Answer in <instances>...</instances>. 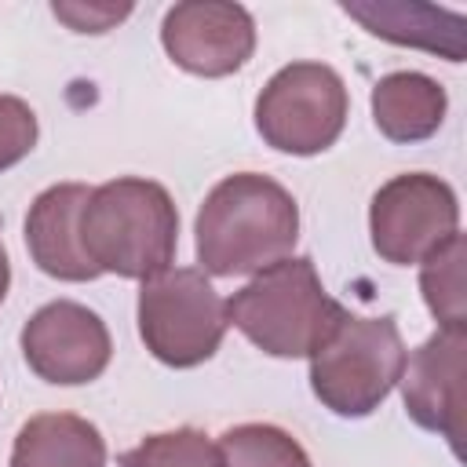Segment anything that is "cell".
<instances>
[{"label":"cell","mask_w":467,"mask_h":467,"mask_svg":"<svg viewBox=\"0 0 467 467\" xmlns=\"http://www.w3.org/2000/svg\"><path fill=\"white\" fill-rule=\"evenodd\" d=\"M197 263L212 277L259 274L299 241L296 197L259 171L226 175L197 212Z\"/></svg>","instance_id":"obj_1"},{"label":"cell","mask_w":467,"mask_h":467,"mask_svg":"<svg viewBox=\"0 0 467 467\" xmlns=\"http://www.w3.org/2000/svg\"><path fill=\"white\" fill-rule=\"evenodd\" d=\"M175 241L179 212L153 179H109L80 208V248L99 274L146 281L171 266Z\"/></svg>","instance_id":"obj_2"},{"label":"cell","mask_w":467,"mask_h":467,"mask_svg":"<svg viewBox=\"0 0 467 467\" xmlns=\"http://www.w3.org/2000/svg\"><path fill=\"white\" fill-rule=\"evenodd\" d=\"M339 314L343 306L325 292L306 255H288L259 270L226 299V325L270 358H310Z\"/></svg>","instance_id":"obj_3"},{"label":"cell","mask_w":467,"mask_h":467,"mask_svg":"<svg viewBox=\"0 0 467 467\" xmlns=\"http://www.w3.org/2000/svg\"><path fill=\"white\" fill-rule=\"evenodd\" d=\"M405 358L409 350L394 317H361L343 310L310 354V390L336 416L361 420L398 387Z\"/></svg>","instance_id":"obj_4"},{"label":"cell","mask_w":467,"mask_h":467,"mask_svg":"<svg viewBox=\"0 0 467 467\" xmlns=\"http://www.w3.org/2000/svg\"><path fill=\"white\" fill-rule=\"evenodd\" d=\"M139 336L157 361L193 368L219 350L226 336V303L204 270L168 266L139 288Z\"/></svg>","instance_id":"obj_5"},{"label":"cell","mask_w":467,"mask_h":467,"mask_svg":"<svg viewBox=\"0 0 467 467\" xmlns=\"http://www.w3.org/2000/svg\"><path fill=\"white\" fill-rule=\"evenodd\" d=\"M350 95L325 62H292L277 69L255 99V131L266 146L296 157L328 150L347 124Z\"/></svg>","instance_id":"obj_6"},{"label":"cell","mask_w":467,"mask_h":467,"mask_svg":"<svg viewBox=\"0 0 467 467\" xmlns=\"http://www.w3.org/2000/svg\"><path fill=\"white\" fill-rule=\"evenodd\" d=\"M368 234L379 259L394 266L423 263L460 234V204L445 179L405 171L383 182L368 204Z\"/></svg>","instance_id":"obj_7"},{"label":"cell","mask_w":467,"mask_h":467,"mask_svg":"<svg viewBox=\"0 0 467 467\" xmlns=\"http://www.w3.org/2000/svg\"><path fill=\"white\" fill-rule=\"evenodd\" d=\"M22 354L44 383L77 387L106 372L113 358V339L95 310L73 299H55L26 321Z\"/></svg>","instance_id":"obj_8"},{"label":"cell","mask_w":467,"mask_h":467,"mask_svg":"<svg viewBox=\"0 0 467 467\" xmlns=\"http://www.w3.org/2000/svg\"><path fill=\"white\" fill-rule=\"evenodd\" d=\"M161 44L175 66L197 77H230L255 51V22L241 4L186 0L168 7Z\"/></svg>","instance_id":"obj_9"},{"label":"cell","mask_w":467,"mask_h":467,"mask_svg":"<svg viewBox=\"0 0 467 467\" xmlns=\"http://www.w3.org/2000/svg\"><path fill=\"white\" fill-rule=\"evenodd\" d=\"M463 350L467 325L438 328L423 347L405 358L401 368V398L405 412L423 427L441 434L460 456L463 441Z\"/></svg>","instance_id":"obj_10"},{"label":"cell","mask_w":467,"mask_h":467,"mask_svg":"<svg viewBox=\"0 0 467 467\" xmlns=\"http://www.w3.org/2000/svg\"><path fill=\"white\" fill-rule=\"evenodd\" d=\"M91 186L84 182H58L47 186L26 215V248L33 263L58 281H91L99 270L80 248V208Z\"/></svg>","instance_id":"obj_11"},{"label":"cell","mask_w":467,"mask_h":467,"mask_svg":"<svg viewBox=\"0 0 467 467\" xmlns=\"http://www.w3.org/2000/svg\"><path fill=\"white\" fill-rule=\"evenodd\" d=\"M445 88L427 73H387L372 88V120L390 142H423L445 120Z\"/></svg>","instance_id":"obj_12"},{"label":"cell","mask_w":467,"mask_h":467,"mask_svg":"<svg viewBox=\"0 0 467 467\" xmlns=\"http://www.w3.org/2000/svg\"><path fill=\"white\" fill-rule=\"evenodd\" d=\"M11 467H106V441L84 416L40 412L18 427Z\"/></svg>","instance_id":"obj_13"},{"label":"cell","mask_w":467,"mask_h":467,"mask_svg":"<svg viewBox=\"0 0 467 467\" xmlns=\"http://www.w3.org/2000/svg\"><path fill=\"white\" fill-rule=\"evenodd\" d=\"M343 11L383 40L427 47L445 55L449 62H463V15L456 11H438L427 4H387V0L343 4Z\"/></svg>","instance_id":"obj_14"},{"label":"cell","mask_w":467,"mask_h":467,"mask_svg":"<svg viewBox=\"0 0 467 467\" xmlns=\"http://www.w3.org/2000/svg\"><path fill=\"white\" fill-rule=\"evenodd\" d=\"M463 263H467V241L463 234L449 237L441 248H434L420 266V288L427 310L438 317V328L467 325V292H463Z\"/></svg>","instance_id":"obj_15"},{"label":"cell","mask_w":467,"mask_h":467,"mask_svg":"<svg viewBox=\"0 0 467 467\" xmlns=\"http://www.w3.org/2000/svg\"><path fill=\"white\" fill-rule=\"evenodd\" d=\"M219 452L226 467H310L303 445L274 423H241L223 431Z\"/></svg>","instance_id":"obj_16"},{"label":"cell","mask_w":467,"mask_h":467,"mask_svg":"<svg viewBox=\"0 0 467 467\" xmlns=\"http://www.w3.org/2000/svg\"><path fill=\"white\" fill-rule=\"evenodd\" d=\"M120 467H226L219 441L197 427H179L142 438L120 456Z\"/></svg>","instance_id":"obj_17"},{"label":"cell","mask_w":467,"mask_h":467,"mask_svg":"<svg viewBox=\"0 0 467 467\" xmlns=\"http://www.w3.org/2000/svg\"><path fill=\"white\" fill-rule=\"evenodd\" d=\"M36 146V113L18 95H0V171L15 168Z\"/></svg>","instance_id":"obj_18"},{"label":"cell","mask_w":467,"mask_h":467,"mask_svg":"<svg viewBox=\"0 0 467 467\" xmlns=\"http://www.w3.org/2000/svg\"><path fill=\"white\" fill-rule=\"evenodd\" d=\"M51 11L58 22H66L77 33H106L131 15V4H80V0H73V4H51Z\"/></svg>","instance_id":"obj_19"},{"label":"cell","mask_w":467,"mask_h":467,"mask_svg":"<svg viewBox=\"0 0 467 467\" xmlns=\"http://www.w3.org/2000/svg\"><path fill=\"white\" fill-rule=\"evenodd\" d=\"M7 285H11V263H7V252H4V244H0V303H4V296H7Z\"/></svg>","instance_id":"obj_20"}]
</instances>
